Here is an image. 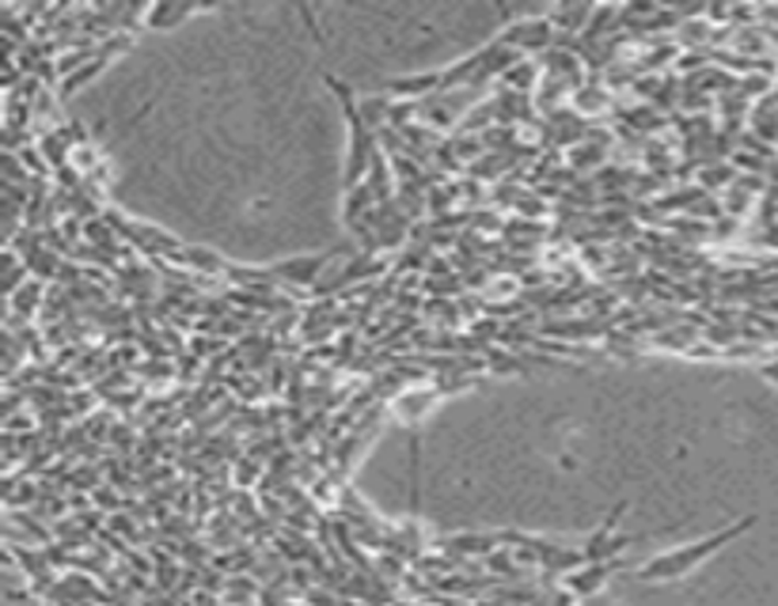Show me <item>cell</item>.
<instances>
[{
  "label": "cell",
  "mask_w": 778,
  "mask_h": 606,
  "mask_svg": "<svg viewBox=\"0 0 778 606\" xmlns=\"http://www.w3.org/2000/svg\"><path fill=\"white\" fill-rule=\"evenodd\" d=\"M751 527H756V515H745V520L729 523V527H718L714 534H706V539H698V542L672 546V550H665V554L642 561V565L634 568V581H642V584H676V581H684V576H692L703 561H710L718 550H725L729 542H737L740 534H748Z\"/></svg>",
  "instance_id": "cell-1"
},
{
  "label": "cell",
  "mask_w": 778,
  "mask_h": 606,
  "mask_svg": "<svg viewBox=\"0 0 778 606\" xmlns=\"http://www.w3.org/2000/svg\"><path fill=\"white\" fill-rule=\"evenodd\" d=\"M194 12H198L194 4H167V0H160V4L145 8V15H141V27H145V31H172L175 23L190 20Z\"/></svg>",
  "instance_id": "cell-5"
},
{
  "label": "cell",
  "mask_w": 778,
  "mask_h": 606,
  "mask_svg": "<svg viewBox=\"0 0 778 606\" xmlns=\"http://www.w3.org/2000/svg\"><path fill=\"white\" fill-rule=\"evenodd\" d=\"M42 303V281H28L15 296H8V323H15V315H34Z\"/></svg>",
  "instance_id": "cell-7"
},
{
  "label": "cell",
  "mask_w": 778,
  "mask_h": 606,
  "mask_svg": "<svg viewBox=\"0 0 778 606\" xmlns=\"http://www.w3.org/2000/svg\"><path fill=\"white\" fill-rule=\"evenodd\" d=\"M334 262V251H320V254H300V258H286V262L267 265L273 281H289V284H320L326 278V265Z\"/></svg>",
  "instance_id": "cell-4"
},
{
  "label": "cell",
  "mask_w": 778,
  "mask_h": 606,
  "mask_svg": "<svg viewBox=\"0 0 778 606\" xmlns=\"http://www.w3.org/2000/svg\"><path fill=\"white\" fill-rule=\"evenodd\" d=\"M570 103H573V111H578V114L592 118V114L604 111V106H608V92H600V87H578Z\"/></svg>",
  "instance_id": "cell-9"
},
{
  "label": "cell",
  "mask_w": 778,
  "mask_h": 606,
  "mask_svg": "<svg viewBox=\"0 0 778 606\" xmlns=\"http://www.w3.org/2000/svg\"><path fill=\"white\" fill-rule=\"evenodd\" d=\"M103 69H107V58H100V53H95V58L87 61L84 69H76V73L69 76V80H61V95H73V92H81V87L87 84V80H95V76L103 73Z\"/></svg>",
  "instance_id": "cell-8"
},
{
  "label": "cell",
  "mask_w": 778,
  "mask_h": 606,
  "mask_svg": "<svg viewBox=\"0 0 778 606\" xmlns=\"http://www.w3.org/2000/svg\"><path fill=\"white\" fill-rule=\"evenodd\" d=\"M445 550H453L459 557H490L498 550V534H448Z\"/></svg>",
  "instance_id": "cell-6"
},
{
  "label": "cell",
  "mask_w": 778,
  "mask_h": 606,
  "mask_svg": "<svg viewBox=\"0 0 778 606\" xmlns=\"http://www.w3.org/2000/svg\"><path fill=\"white\" fill-rule=\"evenodd\" d=\"M501 80H506V84H517V92H532L536 80H539V69L532 65V61H517Z\"/></svg>",
  "instance_id": "cell-10"
},
{
  "label": "cell",
  "mask_w": 778,
  "mask_h": 606,
  "mask_svg": "<svg viewBox=\"0 0 778 606\" xmlns=\"http://www.w3.org/2000/svg\"><path fill=\"white\" fill-rule=\"evenodd\" d=\"M608 606H615V603H608Z\"/></svg>",
  "instance_id": "cell-12"
},
{
  "label": "cell",
  "mask_w": 778,
  "mask_h": 606,
  "mask_svg": "<svg viewBox=\"0 0 778 606\" xmlns=\"http://www.w3.org/2000/svg\"><path fill=\"white\" fill-rule=\"evenodd\" d=\"M771 178H775V182H778V167H775V175H771Z\"/></svg>",
  "instance_id": "cell-11"
},
{
  "label": "cell",
  "mask_w": 778,
  "mask_h": 606,
  "mask_svg": "<svg viewBox=\"0 0 778 606\" xmlns=\"http://www.w3.org/2000/svg\"><path fill=\"white\" fill-rule=\"evenodd\" d=\"M498 42L512 53H551L554 42H559V31H554L551 15H536V20H517L506 27V34Z\"/></svg>",
  "instance_id": "cell-2"
},
{
  "label": "cell",
  "mask_w": 778,
  "mask_h": 606,
  "mask_svg": "<svg viewBox=\"0 0 778 606\" xmlns=\"http://www.w3.org/2000/svg\"><path fill=\"white\" fill-rule=\"evenodd\" d=\"M623 568V561H589V565H581L578 573L562 576V592L570 595V599H592V595H600L608 587V581Z\"/></svg>",
  "instance_id": "cell-3"
}]
</instances>
